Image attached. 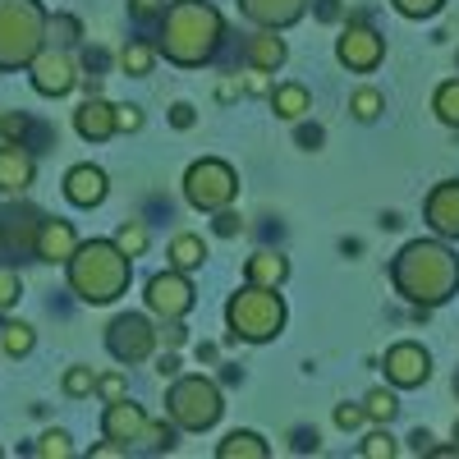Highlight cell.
Instances as JSON below:
<instances>
[{
  "label": "cell",
  "instance_id": "1",
  "mask_svg": "<svg viewBox=\"0 0 459 459\" xmlns=\"http://www.w3.org/2000/svg\"><path fill=\"white\" fill-rule=\"evenodd\" d=\"M391 285L413 308H441L459 294V253L446 239H409L391 257Z\"/></svg>",
  "mask_w": 459,
  "mask_h": 459
},
{
  "label": "cell",
  "instance_id": "2",
  "mask_svg": "<svg viewBox=\"0 0 459 459\" xmlns=\"http://www.w3.org/2000/svg\"><path fill=\"white\" fill-rule=\"evenodd\" d=\"M221 42H225V19L212 0H175V5H166L152 47L179 69H198L221 51Z\"/></svg>",
  "mask_w": 459,
  "mask_h": 459
},
{
  "label": "cell",
  "instance_id": "3",
  "mask_svg": "<svg viewBox=\"0 0 459 459\" xmlns=\"http://www.w3.org/2000/svg\"><path fill=\"white\" fill-rule=\"evenodd\" d=\"M65 276H69V290L79 294L83 303L101 308V303H115L129 290L134 257L120 253L115 239H88V244L74 248V257L65 262Z\"/></svg>",
  "mask_w": 459,
  "mask_h": 459
},
{
  "label": "cell",
  "instance_id": "4",
  "mask_svg": "<svg viewBox=\"0 0 459 459\" xmlns=\"http://www.w3.org/2000/svg\"><path fill=\"white\" fill-rule=\"evenodd\" d=\"M47 5L42 0H0V74H19L47 47Z\"/></svg>",
  "mask_w": 459,
  "mask_h": 459
},
{
  "label": "cell",
  "instance_id": "5",
  "mask_svg": "<svg viewBox=\"0 0 459 459\" xmlns=\"http://www.w3.org/2000/svg\"><path fill=\"white\" fill-rule=\"evenodd\" d=\"M225 322H230V335L235 340H248V344H266L276 340L281 326H285V299L266 285H244L230 294L225 303Z\"/></svg>",
  "mask_w": 459,
  "mask_h": 459
},
{
  "label": "cell",
  "instance_id": "6",
  "mask_svg": "<svg viewBox=\"0 0 459 459\" xmlns=\"http://www.w3.org/2000/svg\"><path fill=\"white\" fill-rule=\"evenodd\" d=\"M166 413L179 432H212L225 413V400H221V386L203 372H188V377H175L170 391H166Z\"/></svg>",
  "mask_w": 459,
  "mask_h": 459
},
{
  "label": "cell",
  "instance_id": "7",
  "mask_svg": "<svg viewBox=\"0 0 459 459\" xmlns=\"http://www.w3.org/2000/svg\"><path fill=\"white\" fill-rule=\"evenodd\" d=\"M184 198L194 212H221L239 198V175L221 157H203L184 170Z\"/></svg>",
  "mask_w": 459,
  "mask_h": 459
},
{
  "label": "cell",
  "instance_id": "8",
  "mask_svg": "<svg viewBox=\"0 0 459 459\" xmlns=\"http://www.w3.org/2000/svg\"><path fill=\"white\" fill-rule=\"evenodd\" d=\"M147 299V313L161 317V322H184L188 313H194V281H188V272H179V266H166V272H157L147 281L143 290Z\"/></svg>",
  "mask_w": 459,
  "mask_h": 459
},
{
  "label": "cell",
  "instance_id": "9",
  "mask_svg": "<svg viewBox=\"0 0 459 459\" xmlns=\"http://www.w3.org/2000/svg\"><path fill=\"white\" fill-rule=\"evenodd\" d=\"M106 350L115 363H143L152 359V350H157V326H152L143 313H120L110 326H106Z\"/></svg>",
  "mask_w": 459,
  "mask_h": 459
},
{
  "label": "cell",
  "instance_id": "10",
  "mask_svg": "<svg viewBox=\"0 0 459 459\" xmlns=\"http://www.w3.org/2000/svg\"><path fill=\"white\" fill-rule=\"evenodd\" d=\"M37 225H42V212L32 203H5L0 207V253L10 262H23V257H37Z\"/></svg>",
  "mask_w": 459,
  "mask_h": 459
},
{
  "label": "cell",
  "instance_id": "11",
  "mask_svg": "<svg viewBox=\"0 0 459 459\" xmlns=\"http://www.w3.org/2000/svg\"><path fill=\"white\" fill-rule=\"evenodd\" d=\"M381 56H386V37H381L377 28H368L363 19L344 23V32L335 37V60L344 69H354V74H372L381 65Z\"/></svg>",
  "mask_w": 459,
  "mask_h": 459
},
{
  "label": "cell",
  "instance_id": "12",
  "mask_svg": "<svg viewBox=\"0 0 459 459\" xmlns=\"http://www.w3.org/2000/svg\"><path fill=\"white\" fill-rule=\"evenodd\" d=\"M28 74H32V92L37 97H69L74 83H79V65L69 60L65 47H51V42L32 56Z\"/></svg>",
  "mask_w": 459,
  "mask_h": 459
},
{
  "label": "cell",
  "instance_id": "13",
  "mask_svg": "<svg viewBox=\"0 0 459 459\" xmlns=\"http://www.w3.org/2000/svg\"><path fill=\"white\" fill-rule=\"evenodd\" d=\"M381 368H386V381L395 391H413V386H423V381L432 377V354L423 350V344H413V340H400V344L386 350Z\"/></svg>",
  "mask_w": 459,
  "mask_h": 459
},
{
  "label": "cell",
  "instance_id": "14",
  "mask_svg": "<svg viewBox=\"0 0 459 459\" xmlns=\"http://www.w3.org/2000/svg\"><path fill=\"white\" fill-rule=\"evenodd\" d=\"M147 409L143 404H134L129 395L125 400H110L106 404V413H101V432H106V441H115V446H134V441H143V432H147Z\"/></svg>",
  "mask_w": 459,
  "mask_h": 459
},
{
  "label": "cell",
  "instance_id": "15",
  "mask_svg": "<svg viewBox=\"0 0 459 459\" xmlns=\"http://www.w3.org/2000/svg\"><path fill=\"white\" fill-rule=\"evenodd\" d=\"M79 244H83L79 230H74V221H65V216H42V225H37V262L65 266Z\"/></svg>",
  "mask_w": 459,
  "mask_h": 459
},
{
  "label": "cell",
  "instance_id": "16",
  "mask_svg": "<svg viewBox=\"0 0 459 459\" xmlns=\"http://www.w3.org/2000/svg\"><path fill=\"white\" fill-rule=\"evenodd\" d=\"M37 179V157L23 143H0V194L23 198Z\"/></svg>",
  "mask_w": 459,
  "mask_h": 459
},
{
  "label": "cell",
  "instance_id": "17",
  "mask_svg": "<svg viewBox=\"0 0 459 459\" xmlns=\"http://www.w3.org/2000/svg\"><path fill=\"white\" fill-rule=\"evenodd\" d=\"M423 216L437 239H459V179H441L432 188L423 203Z\"/></svg>",
  "mask_w": 459,
  "mask_h": 459
},
{
  "label": "cell",
  "instance_id": "18",
  "mask_svg": "<svg viewBox=\"0 0 459 459\" xmlns=\"http://www.w3.org/2000/svg\"><path fill=\"white\" fill-rule=\"evenodd\" d=\"M308 5L313 0H239V14L257 28L281 32V28H290V23H299L303 14H308Z\"/></svg>",
  "mask_w": 459,
  "mask_h": 459
},
{
  "label": "cell",
  "instance_id": "19",
  "mask_svg": "<svg viewBox=\"0 0 459 459\" xmlns=\"http://www.w3.org/2000/svg\"><path fill=\"white\" fill-rule=\"evenodd\" d=\"M106 194H110V184H106V170H101V166H92V161L69 166V175H65V198H69L74 207H101Z\"/></svg>",
  "mask_w": 459,
  "mask_h": 459
},
{
  "label": "cell",
  "instance_id": "20",
  "mask_svg": "<svg viewBox=\"0 0 459 459\" xmlns=\"http://www.w3.org/2000/svg\"><path fill=\"white\" fill-rule=\"evenodd\" d=\"M74 129H79V138H88V143L115 138V134H120V129H115V106L106 97H88L79 110H74Z\"/></svg>",
  "mask_w": 459,
  "mask_h": 459
},
{
  "label": "cell",
  "instance_id": "21",
  "mask_svg": "<svg viewBox=\"0 0 459 459\" xmlns=\"http://www.w3.org/2000/svg\"><path fill=\"white\" fill-rule=\"evenodd\" d=\"M244 56H248V65L253 69H262V74H272V69H281L285 65V37H276V28H257L248 42H244Z\"/></svg>",
  "mask_w": 459,
  "mask_h": 459
},
{
  "label": "cell",
  "instance_id": "22",
  "mask_svg": "<svg viewBox=\"0 0 459 459\" xmlns=\"http://www.w3.org/2000/svg\"><path fill=\"white\" fill-rule=\"evenodd\" d=\"M244 281L266 285V290H281V285L290 281V262H285L281 253H272V248H257V253L244 262Z\"/></svg>",
  "mask_w": 459,
  "mask_h": 459
},
{
  "label": "cell",
  "instance_id": "23",
  "mask_svg": "<svg viewBox=\"0 0 459 459\" xmlns=\"http://www.w3.org/2000/svg\"><path fill=\"white\" fill-rule=\"evenodd\" d=\"M0 134H5V143H23L28 152H42V147L56 143V134H51L47 125L28 120L23 110H19V115H0Z\"/></svg>",
  "mask_w": 459,
  "mask_h": 459
},
{
  "label": "cell",
  "instance_id": "24",
  "mask_svg": "<svg viewBox=\"0 0 459 459\" xmlns=\"http://www.w3.org/2000/svg\"><path fill=\"white\" fill-rule=\"evenodd\" d=\"M272 110L281 115V120H303V115L313 110V97H308V88H303V83H281L272 92Z\"/></svg>",
  "mask_w": 459,
  "mask_h": 459
},
{
  "label": "cell",
  "instance_id": "25",
  "mask_svg": "<svg viewBox=\"0 0 459 459\" xmlns=\"http://www.w3.org/2000/svg\"><path fill=\"white\" fill-rule=\"evenodd\" d=\"M272 446H266L257 432H230L221 446H216V459H266Z\"/></svg>",
  "mask_w": 459,
  "mask_h": 459
},
{
  "label": "cell",
  "instance_id": "26",
  "mask_svg": "<svg viewBox=\"0 0 459 459\" xmlns=\"http://www.w3.org/2000/svg\"><path fill=\"white\" fill-rule=\"evenodd\" d=\"M166 257H170V266H179V272H198V266L207 262V244H203V235H175Z\"/></svg>",
  "mask_w": 459,
  "mask_h": 459
},
{
  "label": "cell",
  "instance_id": "27",
  "mask_svg": "<svg viewBox=\"0 0 459 459\" xmlns=\"http://www.w3.org/2000/svg\"><path fill=\"white\" fill-rule=\"evenodd\" d=\"M152 65H157V47H152V42H138V37H134V42L120 51V69L129 74V79H147Z\"/></svg>",
  "mask_w": 459,
  "mask_h": 459
},
{
  "label": "cell",
  "instance_id": "28",
  "mask_svg": "<svg viewBox=\"0 0 459 459\" xmlns=\"http://www.w3.org/2000/svg\"><path fill=\"white\" fill-rule=\"evenodd\" d=\"M32 344H37V335H32L28 322H0V350H5L10 359L32 354Z\"/></svg>",
  "mask_w": 459,
  "mask_h": 459
},
{
  "label": "cell",
  "instance_id": "29",
  "mask_svg": "<svg viewBox=\"0 0 459 459\" xmlns=\"http://www.w3.org/2000/svg\"><path fill=\"white\" fill-rule=\"evenodd\" d=\"M79 37H83V23L74 19V14H51L47 19V42L51 47H74Z\"/></svg>",
  "mask_w": 459,
  "mask_h": 459
},
{
  "label": "cell",
  "instance_id": "30",
  "mask_svg": "<svg viewBox=\"0 0 459 459\" xmlns=\"http://www.w3.org/2000/svg\"><path fill=\"white\" fill-rule=\"evenodd\" d=\"M432 110L441 115V125L459 129V79H450V83H441V88H437V97H432Z\"/></svg>",
  "mask_w": 459,
  "mask_h": 459
},
{
  "label": "cell",
  "instance_id": "31",
  "mask_svg": "<svg viewBox=\"0 0 459 459\" xmlns=\"http://www.w3.org/2000/svg\"><path fill=\"white\" fill-rule=\"evenodd\" d=\"M350 110H354V120H363V125H372L381 110H386V97H381L377 88H359L354 97H350Z\"/></svg>",
  "mask_w": 459,
  "mask_h": 459
},
{
  "label": "cell",
  "instance_id": "32",
  "mask_svg": "<svg viewBox=\"0 0 459 459\" xmlns=\"http://www.w3.org/2000/svg\"><path fill=\"white\" fill-rule=\"evenodd\" d=\"M363 409H368V418H372V423H391V418L400 413V400H395L386 386H377V391H368Z\"/></svg>",
  "mask_w": 459,
  "mask_h": 459
},
{
  "label": "cell",
  "instance_id": "33",
  "mask_svg": "<svg viewBox=\"0 0 459 459\" xmlns=\"http://www.w3.org/2000/svg\"><path fill=\"white\" fill-rule=\"evenodd\" d=\"M115 244H120V253H129V257H143L147 253V225L143 221H125L120 230H115Z\"/></svg>",
  "mask_w": 459,
  "mask_h": 459
},
{
  "label": "cell",
  "instance_id": "34",
  "mask_svg": "<svg viewBox=\"0 0 459 459\" xmlns=\"http://www.w3.org/2000/svg\"><path fill=\"white\" fill-rule=\"evenodd\" d=\"M395 450H400V446H395V437L386 432V423H381L377 432H368V437H363V446H359V455H363V459H395Z\"/></svg>",
  "mask_w": 459,
  "mask_h": 459
},
{
  "label": "cell",
  "instance_id": "35",
  "mask_svg": "<svg viewBox=\"0 0 459 459\" xmlns=\"http://www.w3.org/2000/svg\"><path fill=\"white\" fill-rule=\"evenodd\" d=\"M143 441H147V450H157V455L166 450V455H170V450L179 446V428H175V423H166V418H161V423H147Z\"/></svg>",
  "mask_w": 459,
  "mask_h": 459
},
{
  "label": "cell",
  "instance_id": "36",
  "mask_svg": "<svg viewBox=\"0 0 459 459\" xmlns=\"http://www.w3.org/2000/svg\"><path fill=\"white\" fill-rule=\"evenodd\" d=\"M60 386H65V395H69V400H83V395H92V391H97V377H92V368H69Z\"/></svg>",
  "mask_w": 459,
  "mask_h": 459
},
{
  "label": "cell",
  "instance_id": "37",
  "mask_svg": "<svg viewBox=\"0 0 459 459\" xmlns=\"http://www.w3.org/2000/svg\"><path fill=\"white\" fill-rule=\"evenodd\" d=\"M32 455L37 459H69L74 446H69L65 432H42V437H37V446H32Z\"/></svg>",
  "mask_w": 459,
  "mask_h": 459
},
{
  "label": "cell",
  "instance_id": "38",
  "mask_svg": "<svg viewBox=\"0 0 459 459\" xmlns=\"http://www.w3.org/2000/svg\"><path fill=\"white\" fill-rule=\"evenodd\" d=\"M19 294H23V276L14 272V266H0V313L14 308Z\"/></svg>",
  "mask_w": 459,
  "mask_h": 459
},
{
  "label": "cell",
  "instance_id": "39",
  "mask_svg": "<svg viewBox=\"0 0 459 459\" xmlns=\"http://www.w3.org/2000/svg\"><path fill=\"white\" fill-rule=\"evenodd\" d=\"M391 5L404 14V19H432L446 10V0H391Z\"/></svg>",
  "mask_w": 459,
  "mask_h": 459
},
{
  "label": "cell",
  "instance_id": "40",
  "mask_svg": "<svg viewBox=\"0 0 459 459\" xmlns=\"http://www.w3.org/2000/svg\"><path fill=\"white\" fill-rule=\"evenodd\" d=\"M363 423H368V409L363 404H335V428L340 432H354Z\"/></svg>",
  "mask_w": 459,
  "mask_h": 459
},
{
  "label": "cell",
  "instance_id": "41",
  "mask_svg": "<svg viewBox=\"0 0 459 459\" xmlns=\"http://www.w3.org/2000/svg\"><path fill=\"white\" fill-rule=\"evenodd\" d=\"M97 395L110 404V400H125V377L120 372H106V377H97Z\"/></svg>",
  "mask_w": 459,
  "mask_h": 459
},
{
  "label": "cell",
  "instance_id": "42",
  "mask_svg": "<svg viewBox=\"0 0 459 459\" xmlns=\"http://www.w3.org/2000/svg\"><path fill=\"white\" fill-rule=\"evenodd\" d=\"M129 14H134L138 23H152V19L166 14V0H129Z\"/></svg>",
  "mask_w": 459,
  "mask_h": 459
},
{
  "label": "cell",
  "instance_id": "43",
  "mask_svg": "<svg viewBox=\"0 0 459 459\" xmlns=\"http://www.w3.org/2000/svg\"><path fill=\"white\" fill-rule=\"evenodd\" d=\"M115 129H120V134H138L143 129V110L138 106H115Z\"/></svg>",
  "mask_w": 459,
  "mask_h": 459
},
{
  "label": "cell",
  "instance_id": "44",
  "mask_svg": "<svg viewBox=\"0 0 459 459\" xmlns=\"http://www.w3.org/2000/svg\"><path fill=\"white\" fill-rule=\"evenodd\" d=\"M212 216H216V225H212V230H216L221 239H235L239 230H244V221H239L235 212H230V207H221V212H212Z\"/></svg>",
  "mask_w": 459,
  "mask_h": 459
},
{
  "label": "cell",
  "instance_id": "45",
  "mask_svg": "<svg viewBox=\"0 0 459 459\" xmlns=\"http://www.w3.org/2000/svg\"><path fill=\"white\" fill-rule=\"evenodd\" d=\"M157 340L166 344V350H179V344L188 340V331H184L179 322H161V326H157Z\"/></svg>",
  "mask_w": 459,
  "mask_h": 459
},
{
  "label": "cell",
  "instance_id": "46",
  "mask_svg": "<svg viewBox=\"0 0 459 459\" xmlns=\"http://www.w3.org/2000/svg\"><path fill=\"white\" fill-rule=\"evenodd\" d=\"M194 120H198V115H194V106H188V101H175L170 106V125L175 129H194Z\"/></svg>",
  "mask_w": 459,
  "mask_h": 459
},
{
  "label": "cell",
  "instance_id": "47",
  "mask_svg": "<svg viewBox=\"0 0 459 459\" xmlns=\"http://www.w3.org/2000/svg\"><path fill=\"white\" fill-rule=\"evenodd\" d=\"M299 147L317 152V147H322V129H317V125H299Z\"/></svg>",
  "mask_w": 459,
  "mask_h": 459
},
{
  "label": "cell",
  "instance_id": "48",
  "mask_svg": "<svg viewBox=\"0 0 459 459\" xmlns=\"http://www.w3.org/2000/svg\"><path fill=\"white\" fill-rule=\"evenodd\" d=\"M409 450H413V455H432V432L418 428V432L409 437Z\"/></svg>",
  "mask_w": 459,
  "mask_h": 459
},
{
  "label": "cell",
  "instance_id": "49",
  "mask_svg": "<svg viewBox=\"0 0 459 459\" xmlns=\"http://www.w3.org/2000/svg\"><path fill=\"white\" fill-rule=\"evenodd\" d=\"M157 372H161V377H175V372H179V359H175V350H166V354L157 359Z\"/></svg>",
  "mask_w": 459,
  "mask_h": 459
},
{
  "label": "cell",
  "instance_id": "50",
  "mask_svg": "<svg viewBox=\"0 0 459 459\" xmlns=\"http://www.w3.org/2000/svg\"><path fill=\"white\" fill-rule=\"evenodd\" d=\"M317 19H322V23L340 19V0H317Z\"/></svg>",
  "mask_w": 459,
  "mask_h": 459
},
{
  "label": "cell",
  "instance_id": "51",
  "mask_svg": "<svg viewBox=\"0 0 459 459\" xmlns=\"http://www.w3.org/2000/svg\"><path fill=\"white\" fill-rule=\"evenodd\" d=\"M294 450H317V432H294Z\"/></svg>",
  "mask_w": 459,
  "mask_h": 459
},
{
  "label": "cell",
  "instance_id": "52",
  "mask_svg": "<svg viewBox=\"0 0 459 459\" xmlns=\"http://www.w3.org/2000/svg\"><path fill=\"white\" fill-rule=\"evenodd\" d=\"M92 455H97V459H106V455H125V446H115V441H106V446H92Z\"/></svg>",
  "mask_w": 459,
  "mask_h": 459
},
{
  "label": "cell",
  "instance_id": "53",
  "mask_svg": "<svg viewBox=\"0 0 459 459\" xmlns=\"http://www.w3.org/2000/svg\"><path fill=\"white\" fill-rule=\"evenodd\" d=\"M455 446H459V418H455Z\"/></svg>",
  "mask_w": 459,
  "mask_h": 459
},
{
  "label": "cell",
  "instance_id": "54",
  "mask_svg": "<svg viewBox=\"0 0 459 459\" xmlns=\"http://www.w3.org/2000/svg\"><path fill=\"white\" fill-rule=\"evenodd\" d=\"M455 395H459V372H455Z\"/></svg>",
  "mask_w": 459,
  "mask_h": 459
}]
</instances>
